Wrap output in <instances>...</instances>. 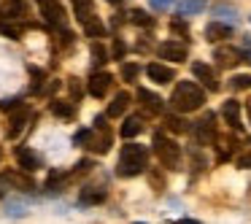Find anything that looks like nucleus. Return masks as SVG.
Instances as JSON below:
<instances>
[{
	"label": "nucleus",
	"instance_id": "obj_14",
	"mask_svg": "<svg viewBox=\"0 0 251 224\" xmlns=\"http://www.w3.org/2000/svg\"><path fill=\"white\" fill-rule=\"evenodd\" d=\"M108 197V189L98 184H87L78 189V205H100V202Z\"/></svg>",
	"mask_w": 251,
	"mask_h": 224
},
{
	"label": "nucleus",
	"instance_id": "obj_10",
	"mask_svg": "<svg viewBox=\"0 0 251 224\" xmlns=\"http://www.w3.org/2000/svg\"><path fill=\"white\" fill-rule=\"evenodd\" d=\"M157 54L162 57V60H168V62H186L189 46H186L184 41H165V44H159Z\"/></svg>",
	"mask_w": 251,
	"mask_h": 224
},
{
	"label": "nucleus",
	"instance_id": "obj_24",
	"mask_svg": "<svg viewBox=\"0 0 251 224\" xmlns=\"http://www.w3.org/2000/svg\"><path fill=\"white\" fill-rule=\"evenodd\" d=\"M49 108L60 119H73V114H76V103H68V100H51Z\"/></svg>",
	"mask_w": 251,
	"mask_h": 224
},
{
	"label": "nucleus",
	"instance_id": "obj_25",
	"mask_svg": "<svg viewBox=\"0 0 251 224\" xmlns=\"http://www.w3.org/2000/svg\"><path fill=\"white\" fill-rule=\"evenodd\" d=\"M143 130V124H141V116H127L125 119V124H122V138H135L138 132Z\"/></svg>",
	"mask_w": 251,
	"mask_h": 224
},
{
	"label": "nucleus",
	"instance_id": "obj_26",
	"mask_svg": "<svg viewBox=\"0 0 251 224\" xmlns=\"http://www.w3.org/2000/svg\"><path fill=\"white\" fill-rule=\"evenodd\" d=\"M25 14H27V8H25V3H19V0H14L11 6L3 8V17L6 19H22Z\"/></svg>",
	"mask_w": 251,
	"mask_h": 224
},
{
	"label": "nucleus",
	"instance_id": "obj_23",
	"mask_svg": "<svg viewBox=\"0 0 251 224\" xmlns=\"http://www.w3.org/2000/svg\"><path fill=\"white\" fill-rule=\"evenodd\" d=\"M208 6V0H176V8H178L181 17H195V14H202Z\"/></svg>",
	"mask_w": 251,
	"mask_h": 224
},
{
	"label": "nucleus",
	"instance_id": "obj_2",
	"mask_svg": "<svg viewBox=\"0 0 251 224\" xmlns=\"http://www.w3.org/2000/svg\"><path fill=\"white\" fill-rule=\"evenodd\" d=\"M205 103V92L197 81H178L170 95V105L178 114H192V111H200Z\"/></svg>",
	"mask_w": 251,
	"mask_h": 224
},
{
	"label": "nucleus",
	"instance_id": "obj_7",
	"mask_svg": "<svg viewBox=\"0 0 251 224\" xmlns=\"http://www.w3.org/2000/svg\"><path fill=\"white\" fill-rule=\"evenodd\" d=\"M38 6H41L44 19L54 30H68V14H65V8L60 6V0H38Z\"/></svg>",
	"mask_w": 251,
	"mask_h": 224
},
{
	"label": "nucleus",
	"instance_id": "obj_17",
	"mask_svg": "<svg viewBox=\"0 0 251 224\" xmlns=\"http://www.w3.org/2000/svg\"><path fill=\"white\" fill-rule=\"evenodd\" d=\"M232 25H224V22H216V19H211L208 22V27H205V38L208 41H213V44H219V41H227V38H232Z\"/></svg>",
	"mask_w": 251,
	"mask_h": 224
},
{
	"label": "nucleus",
	"instance_id": "obj_27",
	"mask_svg": "<svg viewBox=\"0 0 251 224\" xmlns=\"http://www.w3.org/2000/svg\"><path fill=\"white\" fill-rule=\"evenodd\" d=\"M105 62H108V51H105L100 44H92V65L95 68H103Z\"/></svg>",
	"mask_w": 251,
	"mask_h": 224
},
{
	"label": "nucleus",
	"instance_id": "obj_19",
	"mask_svg": "<svg viewBox=\"0 0 251 224\" xmlns=\"http://www.w3.org/2000/svg\"><path fill=\"white\" fill-rule=\"evenodd\" d=\"M213 60H216L222 68H232V65H238V62H243V57H240V49L216 46V51H213Z\"/></svg>",
	"mask_w": 251,
	"mask_h": 224
},
{
	"label": "nucleus",
	"instance_id": "obj_41",
	"mask_svg": "<svg viewBox=\"0 0 251 224\" xmlns=\"http://www.w3.org/2000/svg\"><path fill=\"white\" fill-rule=\"evenodd\" d=\"M246 116H249V122H251V98L246 100Z\"/></svg>",
	"mask_w": 251,
	"mask_h": 224
},
{
	"label": "nucleus",
	"instance_id": "obj_35",
	"mask_svg": "<svg viewBox=\"0 0 251 224\" xmlns=\"http://www.w3.org/2000/svg\"><path fill=\"white\" fill-rule=\"evenodd\" d=\"M149 6H151L154 11H170V8L176 6V0H149Z\"/></svg>",
	"mask_w": 251,
	"mask_h": 224
},
{
	"label": "nucleus",
	"instance_id": "obj_20",
	"mask_svg": "<svg viewBox=\"0 0 251 224\" xmlns=\"http://www.w3.org/2000/svg\"><path fill=\"white\" fill-rule=\"evenodd\" d=\"M71 178H76L73 170H51L49 178H46V192H62Z\"/></svg>",
	"mask_w": 251,
	"mask_h": 224
},
{
	"label": "nucleus",
	"instance_id": "obj_40",
	"mask_svg": "<svg viewBox=\"0 0 251 224\" xmlns=\"http://www.w3.org/2000/svg\"><path fill=\"white\" fill-rule=\"evenodd\" d=\"M170 224H200V222H195V219H178V222H170Z\"/></svg>",
	"mask_w": 251,
	"mask_h": 224
},
{
	"label": "nucleus",
	"instance_id": "obj_15",
	"mask_svg": "<svg viewBox=\"0 0 251 224\" xmlns=\"http://www.w3.org/2000/svg\"><path fill=\"white\" fill-rule=\"evenodd\" d=\"M222 116H224V122L229 124V130H235V132L243 130V122H240V103H238V100H232V98L224 100Z\"/></svg>",
	"mask_w": 251,
	"mask_h": 224
},
{
	"label": "nucleus",
	"instance_id": "obj_5",
	"mask_svg": "<svg viewBox=\"0 0 251 224\" xmlns=\"http://www.w3.org/2000/svg\"><path fill=\"white\" fill-rule=\"evenodd\" d=\"M154 154L159 157V162L170 170H181V146L165 132L154 135Z\"/></svg>",
	"mask_w": 251,
	"mask_h": 224
},
{
	"label": "nucleus",
	"instance_id": "obj_1",
	"mask_svg": "<svg viewBox=\"0 0 251 224\" xmlns=\"http://www.w3.org/2000/svg\"><path fill=\"white\" fill-rule=\"evenodd\" d=\"M111 130L108 124H105V116H98L95 119V127H84V130H78L76 135H73V143L76 146H84L89 149V151L95 154H105L111 149Z\"/></svg>",
	"mask_w": 251,
	"mask_h": 224
},
{
	"label": "nucleus",
	"instance_id": "obj_16",
	"mask_svg": "<svg viewBox=\"0 0 251 224\" xmlns=\"http://www.w3.org/2000/svg\"><path fill=\"white\" fill-rule=\"evenodd\" d=\"M146 76L151 78L154 84H170L176 78V73H173V68L162 65V62H149V65H146Z\"/></svg>",
	"mask_w": 251,
	"mask_h": 224
},
{
	"label": "nucleus",
	"instance_id": "obj_8",
	"mask_svg": "<svg viewBox=\"0 0 251 224\" xmlns=\"http://www.w3.org/2000/svg\"><path fill=\"white\" fill-rule=\"evenodd\" d=\"M30 119H33V108H30L27 103H19L17 108L11 111V116H8V130L6 135L8 138H19L25 132V127L30 124Z\"/></svg>",
	"mask_w": 251,
	"mask_h": 224
},
{
	"label": "nucleus",
	"instance_id": "obj_39",
	"mask_svg": "<svg viewBox=\"0 0 251 224\" xmlns=\"http://www.w3.org/2000/svg\"><path fill=\"white\" fill-rule=\"evenodd\" d=\"M125 51H127V46L122 44V41H116V44H114V60H122V57H125Z\"/></svg>",
	"mask_w": 251,
	"mask_h": 224
},
{
	"label": "nucleus",
	"instance_id": "obj_12",
	"mask_svg": "<svg viewBox=\"0 0 251 224\" xmlns=\"http://www.w3.org/2000/svg\"><path fill=\"white\" fill-rule=\"evenodd\" d=\"M17 162H19V168H22L25 173H35L38 168H44L41 154L35 151V149H30V146H19L17 149Z\"/></svg>",
	"mask_w": 251,
	"mask_h": 224
},
{
	"label": "nucleus",
	"instance_id": "obj_37",
	"mask_svg": "<svg viewBox=\"0 0 251 224\" xmlns=\"http://www.w3.org/2000/svg\"><path fill=\"white\" fill-rule=\"evenodd\" d=\"M240 57H243V62H249V65H251V38L240 41Z\"/></svg>",
	"mask_w": 251,
	"mask_h": 224
},
{
	"label": "nucleus",
	"instance_id": "obj_28",
	"mask_svg": "<svg viewBox=\"0 0 251 224\" xmlns=\"http://www.w3.org/2000/svg\"><path fill=\"white\" fill-rule=\"evenodd\" d=\"M229 87H232L235 92H240V89H251V76H249V73L232 76V78H229Z\"/></svg>",
	"mask_w": 251,
	"mask_h": 224
},
{
	"label": "nucleus",
	"instance_id": "obj_32",
	"mask_svg": "<svg viewBox=\"0 0 251 224\" xmlns=\"http://www.w3.org/2000/svg\"><path fill=\"white\" fill-rule=\"evenodd\" d=\"M168 130L170 132H186V130H189V124H186L181 116H170V119H168Z\"/></svg>",
	"mask_w": 251,
	"mask_h": 224
},
{
	"label": "nucleus",
	"instance_id": "obj_29",
	"mask_svg": "<svg viewBox=\"0 0 251 224\" xmlns=\"http://www.w3.org/2000/svg\"><path fill=\"white\" fill-rule=\"evenodd\" d=\"M138 73H141V65H138V62H125V65H122V78H125V81H135Z\"/></svg>",
	"mask_w": 251,
	"mask_h": 224
},
{
	"label": "nucleus",
	"instance_id": "obj_13",
	"mask_svg": "<svg viewBox=\"0 0 251 224\" xmlns=\"http://www.w3.org/2000/svg\"><path fill=\"white\" fill-rule=\"evenodd\" d=\"M192 73H195V78L208 89V92H216L219 89V78H216V73H213V68L208 65V62H192Z\"/></svg>",
	"mask_w": 251,
	"mask_h": 224
},
{
	"label": "nucleus",
	"instance_id": "obj_18",
	"mask_svg": "<svg viewBox=\"0 0 251 224\" xmlns=\"http://www.w3.org/2000/svg\"><path fill=\"white\" fill-rule=\"evenodd\" d=\"M213 19L216 22H224V25H238L240 22V14L235 6H229V3H219V6H213Z\"/></svg>",
	"mask_w": 251,
	"mask_h": 224
},
{
	"label": "nucleus",
	"instance_id": "obj_42",
	"mask_svg": "<svg viewBox=\"0 0 251 224\" xmlns=\"http://www.w3.org/2000/svg\"><path fill=\"white\" fill-rule=\"evenodd\" d=\"M108 3H114V6H119V3H125V0H108Z\"/></svg>",
	"mask_w": 251,
	"mask_h": 224
},
{
	"label": "nucleus",
	"instance_id": "obj_22",
	"mask_svg": "<svg viewBox=\"0 0 251 224\" xmlns=\"http://www.w3.org/2000/svg\"><path fill=\"white\" fill-rule=\"evenodd\" d=\"M130 95L127 92H119V95H114V100L108 103V111H105V116H111V119H116V116H122L127 108H130Z\"/></svg>",
	"mask_w": 251,
	"mask_h": 224
},
{
	"label": "nucleus",
	"instance_id": "obj_21",
	"mask_svg": "<svg viewBox=\"0 0 251 224\" xmlns=\"http://www.w3.org/2000/svg\"><path fill=\"white\" fill-rule=\"evenodd\" d=\"M138 100H141V105L149 114H162V108H165V100L157 98L154 92H149V89H138Z\"/></svg>",
	"mask_w": 251,
	"mask_h": 224
},
{
	"label": "nucleus",
	"instance_id": "obj_38",
	"mask_svg": "<svg viewBox=\"0 0 251 224\" xmlns=\"http://www.w3.org/2000/svg\"><path fill=\"white\" fill-rule=\"evenodd\" d=\"M68 89H71V95L73 98H81V84H78V78H71V84H68Z\"/></svg>",
	"mask_w": 251,
	"mask_h": 224
},
{
	"label": "nucleus",
	"instance_id": "obj_30",
	"mask_svg": "<svg viewBox=\"0 0 251 224\" xmlns=\"http://www.w3.org/2000/svg\"><path fill=\"white\" fill-rule=\"evenodd\" d=\"M235 165H238V168H243V170H251V141L246 143V151L235 157Z\"/></svg>",
	"mask_w": 251,
	"mask_h": 224
},
{
	"label": "nucleus",
	"instance_id": "obj_36",
	"mask_svg": "<svg viewBox=\"0 0 251 224\" xmlns=\"http://www.w3.org/2000/svg\"><path fill=\"white\" fill-rule=\"evenodd\" d=\"M170 30H173V33H178V35H189V25L184 22V19H173V22H170Z\"/></svg>",
	"mask_w": 251,
	"mask_h": 224
},
{
	"label": "nucleus",
	"instance_id": "obj_31",
	"mask_svg": "<svg viewBox=\"0 0 251 224\" xmlns=\"http://www.w3.org/2000/svg\"><path fill=\"white\" fill-rule=\"evenodd\" d=\"M149 181H151V186L157 192H162L165 189V168L162 170H151V173H149Z\"/></svg>",
	"mask_w": 251,
	"mask_h": 224
},
{
	"label": "nucleus",
	"instance_id": "obj_34",
	"mask_svg": "<svg viewBox=\"0 0 251 224\" xmlns=\"http://www.w3.org/2000/svg\"><path fill=\"white\" fill-rule=\"evenodd\" d=\"M130 17H132V22H135V25H143V27H151V25H154V19L149 17V14H143V11H132Z\"/></svg>",
	"mask_w": 251,
	"mask_h": 224
},
{
	"label": "nucleus",
	"instance_id": "obj_3",
	"mask_svg": "<svg viewBox=\"0 0 251 224\" xmlns=\"http://www.w3.org/2000/svg\"><path fill=\"white\" fill-rule=\"evenodd\" d=\"M149 170V149L138 146V143H127L119 151V165H116V173L122 178H132V175H141Z\"/></svg>",
	"mask_w": 251,
	"mask_h": 224
},
{
	"label": "nucleus",
	"instance_id": "obj_4",
	"mask_svg": "<svg viewBox=\"0 0 251 224\" xmlns=\"http://www.w3.org/2000/svg\"><path fill=\"white\" fill-rule=\"evenodd\" d=\"M71 3H73V14H76V19H78V25H81L84 33H87L89 38H103L105 25L100 22L92 0H71Z\"/></svg>",
	"mask_w": 251,
	"mask_h": 224
},
{
	"label": "nucleus",
	"instance_id": "obj_6",
	"mask_svg": "<svg viewBox=\"0 0 251 224\" xmlns=\"http://www.w3.org/2000/svg\"><path fill=\"white\" fill-rule=\"evenodd\" d=\"M11 189L33 192V189H35V184H33V178H30V175H25V170H22V173H14V170H6V173H0V197H3V195H8Z\"/></svg>",
	"mask_w": 251,
	"mask_h": 224
},
{
	"label": "nucleus",
	"instance_id": "obj_11",
	"mask_svg": "<svg viewBox=\"0 0 251 224\" xmlns=\"http://www.w3.org/2000/svg\"><path fill=\"white\" fill-rule=\"evenodd\" d=\"M111 87H114V76H111V73H105V71H95L92 78L87 81V92L92 95V98H98V100L105 98Z\"/></svg>",
	"mask_w": 251,
	"mask_h": 224
},
{
	"label": "nucleus",
	"instance_id": "obj_9",
	"mask_svg": "<svg viewBox=\"0 0 251 224\" xmlns=\"http://www.w3.org/2000/svg\"><path fill=\"white\" fill-rule=\"evenodd\" d=\"M189 130H192V135H195V141L200 143V146H208V143L216 141V116L205 114L200 122H195Z\"/></svg>",
	"mask_w": 251,
	"mask_h": 224
},
{
	"label": "nucleus",
	"instance_id": "obj_33",
	"mask_svg": "<svg viewBox=\"0 0 251 224\" xmlns=\"http://www.w3.org/2000/svg\"><path fill=\"white\" fill-rule=\"evenodd\" d=\"M0 33L8 35V38H14V41L22 38V27H17V25H6V22H3V25H0Z\"/></svg>",
	"mask_w": 251,
	"mask_h": 224
}]
</instances>
